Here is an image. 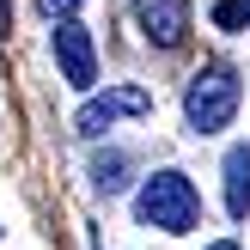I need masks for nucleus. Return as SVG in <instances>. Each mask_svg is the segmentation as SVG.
I'll return each mask as SVG.
<instances>
[{"label":"nucleus","mask_w":250,"mask_h":250,"mask_svg":"<svg viewBox=\"0 0 250 250\" xmlns=\"http://www.w3.org/2000/svg\"><path fill=\"white\" fill-rule=\"evenodd\" d=\"M134 214L159 232H195L202 226V195H195V183L183 171H153L141 183V195H134Z\"/></svg>","instance_id":"f257e3e1"},{"label":"nucleus","mask_w":250,"mask_h":250,"mask_svg":"<svg viewBox=\"0 0 250 250\" xmlns=\"http://www.w3.org/2000/svg\"><path fill=\"white\" fill-rule=\"evenodd\" d=\"M232 116H238V73L214 61V67H202L189 80V92H183V122H189L195 134H220Z\"/></svg>","instance_id":"f03ea898"},{"label":"nucleus","mask_w":250,"mask_h":250,"mask_svg":"<svg viewBox=\"0 0 250 250\" xmlns=\"http://www.w3.org/2000/svg\"><path fill=\"white\" fill-rule=\"evenodd\" d=\"M153 110V92L146 85H110V92H98V98H85L80 104V116H73V128L92 141V134H104L110 122H128V116H146Z\"/></svg>","instance_id":"7ed1b4c3"},{"label":"nucleus","mask_w":250,"mask_h":250,"mask_svg":"<svg viewBox=\"0 0 250 250\" xmlns=\"http://www.w3.org/2000/svg\"><path fill=\"white\" fill-rule=\"evenodd\" d=\"M55 61H61V80L73 92H92L98 85V49H92V31L80 19H61L55 24Z\"/></svg>","instance_id":"20e7f679"},{"label":"nucleus","mask_w":250,"mask_h":250,"mask_svg":"<svg viewBox=\"0 0 250 250\" xmlns=\"http://www.w3.org/2000/svg\"><path fill=\"white\" fill-rule=\"evenodd\" d=\"M134 24H141L146 43L177 49L189 37V0H134Z\"/></svg>","instance_id":"39448f33"},{"label":"nucleus","mask_w":250,"mask_h":250,"mask_svg":"<svg viewBox=\"0 0 250 250\" xmlns=\"http://www.w3.org/2000/svg\"><path fill=\"white\" fill-rule=\"evenodd\" d=\"M226 214L232 220L250 214V146H232L226 153Z\"/></svg>","instance_id":"423d86ee"},{"label":"nucleus","mask_w":250,"mask_h":250,"mask_svg":"<svg viewBox=\"0 0 250 250\" xmlns=\"http://www.w3.org/2000/svg\"><path fill=\"white\" fill-rule=\"evenodd\" d=\"M122 171H128V153H104V159H98V165H92V183H98V189H104V195H116L122 183H128V177H122Z\"/></svg>","instance_id":"0eeeda50"},{"label":"nucleus","mask_w":250,"mask_h":250,"mask_svg":"<svg viewBox=\"0 0 250 250\" xmlns=\"http://www.w3.org/2000/svg\"><path fill=\"white\" fill-rule=\"evenodd\" d=\"M214 24L220 31H244L250 24V0H214Z\"/></svg>","instance_id":"6e6552de"},{"label":"nucleus","mask_w":250,"mask_h":250,"mask_svg":"<svg viewBox=\"0 0 250 250\" xmlns=\"http://www.w3.org/2000/svg\"><path fill=\"white\" fill-rule=\"evenodd\" d=\"M80 6H85V0H37V12H43V19H55V24H61V19H73Z\"/></svg>","instance_id":"1a4fd4ad"},{"label":"nucleus","mask_w":250,"mask_h":250,"mask_svg":"<svg viewBox=\"0 0 250 250\" xmlns=\"http://www.w3.org/2000/svg\"><path fill=\"white\" fill-rule=\"evenodd\" d=\"M208 250H238V244H232V238H220V244H208Z\"/></svg>","instance_id":"9d476101"}]
</instances>
